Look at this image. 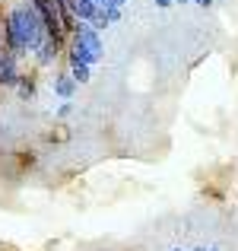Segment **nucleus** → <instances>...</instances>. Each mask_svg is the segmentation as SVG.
<instances>
[{
    "instance_id": "nucleus-1",
    "label": "nucleus",
    "mask_w": 238,
    "mask_h": 251,
    "mask_svg": "<svg viewBox=\"0 0 238 251\" xmlns=\"http://www.w3.org/2000/svg\"><path fill=\"white\" fill-rule=\"evenodd\" d=\"M3 38H6V48H10L13 57L29 54V51H32V54H38V48H42L45 38H48V29H45L38 10L29 3V0L16 3L10 13H6Z\"/></svg>"
},
{
    "instance_id": "nucleus-2",
    "label": "nucleus",
    "mask_w": 238,
    "mask_h": 251,
    "mask_svg": "<svg viewBox=\"0 0 238 251\" xmlns=\"http://www.w3.org/2000/svg\"><path fill=\"white\" fill-rule=\"evenodd\" d=\"M70 57L89 64V67L95 61H102V38H98V32L92 29L89 23H79L73 29V48H70Z\"/></svg>"
},
{
    "instance_id": "nucleus-3",
    "label": "nucleus",
    "mask_w": 238,
    "mask_h": 251,
    "mask_svg": "<svg viewBox=\"0 0 238 251\" xmlns=\"http://www.w3.org/2000/svg\"><path fill=\"white\" fill-rule=\"evenodd\" d=\"M29 3L38 10V16H42L45 29H48V35L54 38V42H61V45H64V25H61V19H57L54 0H29Z\"/></svg>"
},
{
    "instance_id": "nucleus-4",
    "label": "nucleus",
    "mask_w": 238,
    "mask_h": 251,
    "mask_svg": "<svg viewBox=\"0 0 238 251\" xmlns=\"http://www.w3.org/2000/svg\"><path fill=\"white\" fill-rule=\"evenodd\" d=\"M70 3V13H73V19L76 23H95V16H98V3L95 0H67Z\"/></svg>"
},
{
    "instance_id": "nucleus-5",
    "label": "nucleus",
    "mask_w": 238,
    "mask_h": 251,
    "mask_svg": "<svg viewBox=\"0 0 238 251\" xmlns=\"http://www.w3.org/2000/svg\"><path fill=\"white\" fill-rule=\"evenodd\" d=\"M0 83L3 86H16L19 74H16V57L10 51H0Z\"/></svg>"
},
{
    "instance_id": "nucleus-6",
    "label": "nucleus",
    "mask_w": 238,
    "mask_h": 251,
    "mask_svg": "<svg viewBox=\"0 0 238 251\" xmlns=\"http://www.w3.org/2000/svg\"><path fill=\"white\" fill-rule=\"evenodd\" d=\"M57 51H61V42H54V38H45V45L38 48V64H54V57H57Z\"/></svg>"
},
{
    "instance_id": "nucleus-7",
    "label": "nucleus",
    "mask_w": 238,
    "mask_h": 251,
    "mask_svg": "<svg viewBox=\"0 0 238 251\" xmlns=\"http://www.w3.org/2000/svg\"><path fill=\"white\" fill-rule=\"evenodd\" d=\"M54 10H57V19H61L64 32H67V29H76V19H73V13H70V3H67V0H54Z\"/></svg>"
},
{
    "instance_id": "nucleus-8",
    "label": "nucleus",
    "mask_w": 238,
    "mask_h": 251,
    "mask_svg": "<svg viewBox=\"0 0 238 251\" xmlns=\"http://www.w3.org/2000/svg\"><path fill=\"white\" fill-rule=\"evenodd\" d=\"M73 89H76V80H73V76L61 74V76L54 80V92H57L61 99H73Z\"/></svg>"
},
{
    "instance_id": "nucleus-9",
    "label": "nucleus",
    "mask_w": 238,
    "mask_h": 251,
    "mask_svg": "<svg viewBox=\"0 0 238 251\" xmlns=\"http://www.w3.org/2000/svg\"><path fill=\"white\" fill-rule=\"evenodd\" d=\"M70 76H73L76 83H89V76H92L89 64H83V61H73V57H70Z\"/></svg>"
},
{
    "instance_id": "nucleus-10",
    "label": "nucleus",
    "mask_w": 238,
    "mask_h": 251,
    "mask_svg": "<svg viewBox=\"0 0 238 251\" xmlns=\"http://www.w3.org/2000/svg\"><path fill=\"white\" fill-rule=\"evenodd\" d=\"M16 86H19V96H23V99H32V92H35V86H32V80H19Z\"/></svg>"
},
{
    "instance_id": "nucleus-11",
    "label": "nucleus",
    "mask_w": 238,
    "mask_h": 251,
    "mask_svg": "<svg viewBox=\"0 0 238 251\" xmlns=\"http://www.w3.org/2000/svg\"><path fill=\"white\" fill-rule=\"evenodd\" d=\"M156 3H159V6H171V3H175V0H156Z\"/></svg>"
},
{
    "instance_id": "nucleus-12",
    "label": "nucleus",
    "mask_w": 238,
    "mask_h": 251,
    "mask_svg": "<svg viewBox=\"0 0 238 251\" xmlns=\"http://www.w3.org/2000/svg\"><path fill=\"white\" fill-rule=\"evenodd\" d=\"M3 42H6V38H3V32H0V51H3Z\"/></svg>"
},
{
    "instance_id": "nucleus-13",
    "label": "nucleus",
    "mask_w": 238,
    "mask_h": 251,
    "mask_svg": "<svg viewBox=\"0 0 238 251\" xmlns=\"http://www.w3.org/2000/svg\"><path fill=\"white\" fill-rule=\"evenodd\" d=\"M194 251H210V248H194Z\"/></svg>"
},
{
    "instance_id": "nucleus-14",
    "label": "nucleus",
    "mask_w": 238,
    "mask_h": 251,
    "mask_svg": "<svg viewBox=\"0 0 238 251\" xmlns=\"http://www.w3.org/2000/svg\"><path fill=\"white\" fill-rule=\"evenodd\" d=\"M171 251H184V248H171Z\"/></svg>"
},
{
    "instance_id": "nucleus-15",
    "label": "nucleus",
    "mask_w": 238,
    "mask_h": 251,
    "mask_svg": "<svg viewBox=\"0 0 238 251\" xmlns=\"http://www.w3.org/2000/svg\"><path fill=\"white\" fill-rule=\"evenodd\" d=\"M210 251H219V248H210Z\"/></svg>"
}]
</instances>
